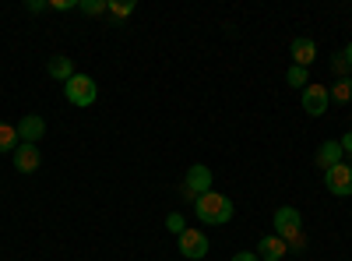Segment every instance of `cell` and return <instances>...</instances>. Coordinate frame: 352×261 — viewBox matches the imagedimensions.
I'll return each mask as SVG.
<instances>
[{"instance_id": "cell-1", "label": "cell", "mask_w": 352, "mask_h": 261, "mask_svg": "<svg viewBox=\"0 0 352 261\" xmlns=\"http://www.w3.org/2000/svg\"><path fill=\"white\" fill-rule=\"evenodd\" d=\"M194 212L204 226H226V222H232V198H226L219 191H208V194H201L194 201Z\"/></svg>"}, {"instance_id": "cell-2", "label": "cell", "mask_w": 352, "mask_h": 261, "mask_svg": "<svg viewBox=\"0 0 352 261\" xmlns=\"http://www.w3.org/2000/svg\"><path fill=\"white\" fill-rule=\"evenodd\" d=\"M272 226H275V237H282L289 244V251L303 244V216H300V209H292V205L275 209Z\"/></svg>"}, {"instance_id": "cell-3", "label": "cell", "mask_w": 352, "mask_h": 261, "mask_svg": "<svg viewBox=\"0 0 352 261\" xmlns=\"http://www.w3.org/2000/svg\"><path fill=\"white\" fill-rule=\"evenodd\" d=\"M212 169L204 166V163H194L190 169H187V177H184V187H180V194L187 198V201H197L201 194H208L212 191Z\"/></svg>"}, {"instance_id": "cell-4", "label": "cell", "mask_w": 352, "mask_h": 261, "mask_svg": "<svg viewBox=\"0 0 352 261\" xmlns=\"http://www.w3.org/2000/svg\"><path fill=\"white\" fill-rule=\"evenodd\" d=\"M64 96L71 106H92L99 99V85L88 78V74H74L67 85H64Z\"/></svg>"}, {"instance_id": "cell-5", "label": "cell", "mask_w": 352, "mask_h": 261, "mask_svg": "<svg viewBox=\"0 0 352 261\" xmlns=\"http://www.w3.org/2000/svg\"><path fill=\"white\" fill-rule=\"evenodd\" d=\"M324 187L335 198H352V166L349 163H338V166L324 169Z\"/></svg>"}, {"instance_id": "cell-6", "label": "cell", "mask_w": 352, "mask_h": 261, "mask_svg": "<svg viewBox=\"0 0 352 261\" xmlns=\"http://www.w3.org/2000/svg\"><path fill=\"white\" fill-rule=\"evenodd\" d=\"M300 103H303V113H310V117H324L328 106H331V92H328V85H307Z\"/></svg>"}, {"instance_id": "cell-7", "label": "cell", "mask_w": 352, "mask_h": 261, "mask_svg": "<svg viewBox=\"0 0 352 261\" xmlns=\"http://www.w3.org/2000/svg\"><path fill=\"white\" fill-rule=\"evenodd\" d=\"M208 237H204V229H194V226H187L184 233H180V254L184 258H190V261H201L204 254H208Z\"/></svg>"}, {"instance_id": "cell-8", "label": "cell", "mask_w": 352, "mask_h": 261, "mask_svg": "<svg viewBox=\"0 0 352 261\" xmlns=\"http://www.w3.org/2000/svg\"><path fill=\"white\" fill-rule=\"evenodd\" d=\"M11 156H14V169H18V173H36V169H39V163H43L39 145H28V141H21Z\"/></svg>"}, {"instance_id": "cell-9", "label": "cell", "mask_w": 352, "mask_h": 261, "mask_svg": "<svg viewBox=\"0 0 352 261\" xmlns=\"http://www.w3.org/2000/svg\"><path fill=\"white\" fill-rule=\"evenodd\" d=\"M14 127H18V138L28 141V145H36V141L46 134V121L39 117V113H25V117H21Z\"/></svg>"}, {"instance_id": "cell-10", "label": "cell", "mask_w": 352, "mask_h": 261, "mask_svg": "<svg viewBox=\"0 0 352 261\" xmlns=\"http://www.w3.org/2000/svg\"><path fill=\"white\" fill-rule=\"evenodd\" d=\"M261 261H282L285 254H289V244L282 240V237H275V233H268V237H261V244H257V251H254Z\"/></svg>"}, {"instance_id": "cell-11", "label": "cell", "mask_w": 352, "mask_h": 261, "mask_svg": "<svg viewBox=\"0 0 352 261\" xmlns=\"http://www.w3.org/2000/svg\"><path fill=\"white\" fill-rule=\"evenodd\" d=\"M338 163H345V152H342L338 141H324V145L317 149V156H314V166H317V169H331V166H338Z\"/></svg>"}, {"instance_id": "cell-12", "label": "cell", "mask_w": 352, "mask_h": 261, "mask_svg": "<svg viewBox=\"0 0 352 261\" xmlns=\"http://www.w3.org/2000/svg\"><path fill=\"white\" fill-rule=\"evenodd\" d=\"M314 61H317V43L307 39V36L292 39V64H296V67H310Z\"/></svg>"}, {"instance_id": "cell-13", "label": "cell", "mask_w": 352, "mask_h": 261, "mask_svg": "<svg viewBox=\"0 0 352 261\" xmlns=\"http://www.w3.org/2000/svg\"><path fill=\"white\" fill-rule=\"evenodd\" d=\"M46 74L53 78V81H60V85H67L78 71H74V61L71 56H50V64H46Z\"/></svg>"}, {"instance_id": "cell-14", "label": "cell", "mask_w": 352, "mask_h": 261, "mask_svg": "<svg viewBox=\"0 0 352 261\" xmlns=\"http://www.w3.org/2000/svg\"><path fill=\"white\" fill-rule=\"evenodd\" d=\"M18 145H21L18 127H14V124H0V152H14Z\"/></svg>"}, {"instance_id": "cell-15", "label": "cell", "mask_w": 352, "mask_h": 261, "mask_svg": "<svg viewBox=\"0 0 352 261\" xmlns=\"http://www.w3.org/2000/svg\"><path fill=\"white\" fill-rule=\"evenodd\" d=\"M331 92V103H349L352 99V78H338L335 85H328Z\"/></svg>"}, {"instance_id": "cell-16", "label": "cell", "mask_w": 352, "mask_h": 261, "mask_svg": "<svg viewBox=\"0 0 352 261\" xmlns=\"http://www.w3.org/2000/svg\"><path fill=\"white\" fill-rule=\"evenodd\" d=\"M285 81L292 85V89H307V85H310V74H307V67H296V64H292V67L285 71Z\"/></svg>"}, {"instance_id": "cell-17", "label": "cell", "mask_w": 352, "mask_h": 261, "mask_svg": "<svg viewBox=\"0 0 352 261\" xmlns=\"http://www.w3.org/2000/svg\"><path fill=\"white\" fill-rule=\"evenodd\" d=\"M106 11H109L113 18H131V14H134V0H124V4H120V0H109Z\"/></svg>"}, {"instance_id": "cell-18", "label": "cell", "mask_w": 352, "mask_h": 261, "mask_svg": "<svg viewBox=\"0 0 352 261\" xmlns=\"http://www.w3.org/2000/svg\"><path fill=\"white\" fill-rule=\"evenodd\" d=\"M166 229H169L173 237H180L184 229H187V219H184L180 212H169V216H166Z\"/></svg>"}, {"instance_id": "cell-19", "label": "cell", "mask_w": 352, "mask_h": 261, "mask_svg": "<svg viewBox=\"0 0 352 261\" xmlns=\"http://www.w3.org/2000/svg\"><path fill=\"white\" fill-rule=\"evenodd\" d=\"M109 0H78V11L81 14H102Z\"/></svg>"}, {"instance_id": "cell-20", "label": "cell", "mask_w": 352, "mask_h": 261, "mask_svg": "<svg viewBox=\"0 0 352 261\" xmlns=\"http://www.w3.org/2000/svg\"><path fill=\"white\" fill-rule=\"evenodd\" d=\"M50 8L53 11H71V8H78V0H50Z\"/></svg>"}, {"instance_id": "cell-21", "label": "cell", "mask_w": 352, "mask_h": 261, "mask_svg": "<svg viewBox=\"0 0 352 261\" xmlns=\"http://www.w3.org/2000/svg\"><path fill=\"white\" fill-rule=\"evenodd\" d=\"M331 67H335V74H338V78H345V71H349V64H345V56H342V53H338V56H335V61H331Z\"/></svg>"}, {"instance_id": "cell-22", "label": "cell", "mask_w": 352, "mask_h": 261, "mask_svg": "<svg viewBox=\"0 0 352 261\" xmlns=\"http://www.w3.org/2000/svg\"><path fill=\"white\" fill-rule=\"evenodd\" d=\"M28 11H32V14H39V11H46L50 4H46V0H28V4H25Z\"/></svg>"}, {"instance_id": "cell-23", "label": "cell", "mask_w": 352, "mask_h": 261, "mask_svg": "<svg viewBox=\"0 0 352 261\" xmlns=\"http://www.w3.org/2000/svg\"><path fill=\"white\" fill-rule=\"evenodd\" d=\"M232 261H261L254 251H236V254H232Z\"/></svg>"}, {"instance_id": "cell-24", "label": "cell", "mask_w": 352, "mask_h": 261, "mask_svg": "<svg viewBox=\"0 0 352 261\" xmlns=\"http://www.w3.org/2000/svg\"><path fill=\"white\" fill-rule=\"evenodd\" d=\"M338 145H342V152H345V156H352V131H349V134H345Z\"/></svg>"}, {"instance_id": "cell-25", "label": "cell", "mask_w": 352, "mask_h": 261, "mask_svg": "<svg viewBox=\"0 0 352 261\" xmlns=\"http://www.w3.org/2000/svg\"><path fill=\"white\" fill-rule=\"evenodd\" d=\"M342 56H345V64H349V67H352V43H349V46H345V50H342Z\"/></svg>"}]
</instances>
